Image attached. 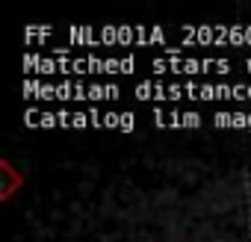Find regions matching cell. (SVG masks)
<instances>
[{"instance_id": "3957f363", "label": "cell", "mask_w": 251, "mask_h": 242, "mask_svg": "<svg viewBox=\"0 0 251 242\" xmlns=\"http://www.w3.org/2000/svg\"><path fill=\"white\" fill-rule=\"evenodd\" d=\"M71 42H100V45H133V42H163L166 33L157 27H103V30H92V27H74L68 33Z\"/></svg>"}, {"instance_id": "52a82bcc", "label": "cell", "mask_w": 251, "mask_h": 242, "mask_svg": "<svg viewBox=\"0 0 251 242\" xmlns=\"http://www.w3.org/2000/svg\"><path fill=\"white\" fill-rule=\"evenodd\" d=\"M154 124H160V127H198L201 115L198 112H163V109H154Z\"/></svg>"}, {"instance_id": "5b68a950", "label": "cell", "mask_w": 251, "mask_h": 242, "mask_svg": "<svg viewBox=\"0 0 251 242\" xmlns=\"http://www.w3.org/2000/svg\"><path fill=\"white\" fill-rule=\"evenodd\" d=\"M154 71L166 74V71H175V74H204V71H219V74H227L230 71V62L227 59H180V56H169V59H154L151 62Z\"/></svg>"}, {"instance_id": "8992f818", "label": "cell", "mask_w": 251, "mask_h": 242, "mask_svg": "<svg viewBox=\"0 0 251 242\" xmlns=\"http://www.w3.org/2000/svg\"><path fill=\"white\" fill-rule=\"evenodd\" d=\"M136 68L133 56H124V59H95V56H83V59H71V71L77 74H92V71H103V74H130Z\"/></svg>"}, {"instance_id": "7a4b0ae2", "label": "cell", "mask_w": 251, "mask_h": 242, "mask_svg": "<svg viewBox=\"0 0 251 242\" xmlns=\"http://www.w3.org/2000/svg\"><path fill=\"white\" fill-rule=\"evenodd\" d=\"M27 97H48V100H109L118 97V86H83V83H59V86H45L36 80L24 83Z\"/></svg>"}, {"instance_id": "ba28073f", "label": "cell", "mask_w": 251, "mask_h": 242, "mask_svg": "<svg viewBox=\"0 0 251 242\" xmlns=\"http://www.w3.org/2000/svg\"><path fill=\"white\" fill-rule=\"evenodd\" d=\"M213 124L216 127H245V130H251V112H216Z\"/></svg>"}, {"instance_id": "277c9868", "label": "cell", "mask_w": 251, "mask_h": 242, "mask_svg": "<svg viewBox=\"0 0 251 242\" xmlns=\"http://www.w3.org/2000/svg\"><path fill=\"white\" fill-rule=\"evenodd\" d=\"M183 36L192 42H216V45H251V27L216 24V27H183Z\"/></svg>"}, {"instance_id": "9c48e42d", "label": "cell", "mask_w": 251, "mask_h": 242, "mask_svg": "<svg viewBox=\"0 0 251 242\" xmlns=\"http://www.w3.org/2000/svg\"><path fill=\"white\" fill-rule=\"evenodd\" d=\"M245 68H248V71H251V59H245Z\"/></svg>"}, {"instance_id": "6da1fadb", "label": "cell", "mask_w": 251, "mask_h": 242, "mask_svg": "<svg viewBox=\"0 0 251 242\" xmlns=\"http://www.w3.org/2000/svg\"><path fill=\"white\" fill-rule=\"evenodd\" d=\"M139 100H251V86H207V83H139Z\"/></svg>"}]
</instances>
